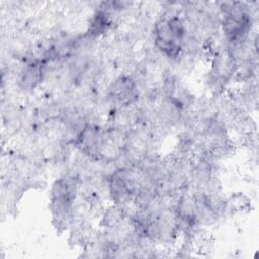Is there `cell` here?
<instances>
[{
  "label": "cell",
  "instance_id": "cell-4",
  "mask_svg": "<svg viewBox=\"0 0 259 259\" xmlns=\"http://www.w3.org/2000/svg\"><path fill=\"white\" fill-rule=\"evenodd\" d=\"M108 25V15L104 11H98L91 20L89 32L93 35L101 33Z\"/></svg>",
  "mask_w": 259,
  "mask_h": 259
},
{
  "label": "cell",
  "instance_id": "cell-5",
  "mask_svg": "<svg viewBox=\"0 0 259 259\" xmlns=\"http://www.w3.org/2000/svg\"><path fill=\"white\" fill-rule=\"evenodd\" d=\"M122 220V211L117 207H111L104 214V225L108 227L116 226Z\"/></svg>",
  "mask_w": 259,
  "mask_h": 259
},
{
  "label": "cell",
  "instance_id": "cell-2",
  "mask_svg": "<svg viewBox=\"0 0 259 259\" xmlns=\"http://www.w3.org/2000/svg\"><path fill=\"white\" fill-rule=\"evenodd\" d=\"M111 97L120 104H131L137 99V91L134 82L126 77H120L110 88Z\"/></svg>",
  "mask_w": 259,
  "mask_h": 259
},
{
  "label": "cell",
  "instance_id": "cell-3",
  "mask_svg": "<svg viewBox=\"0 0 259 259\" xmlns=\"http://www.w3.org/2000/svg\"><path fill=\"white\" fill-rule=\"evenodd\" d=\"M42 65L40 62L34 61L28 63L22 70L20 75V83L24 88L33 89L41 80Z\"/></svg>",
  "mask_w": 259,
  "mask_h": 259
},
{
  "label": "cell",
  "instance_id": "cell-1",
  "mask_svg": "<svg viewBox=\"0 0 259 259\" xmlns=\"http://www.w3.org/2000/svg\"><path fill=\"white\" fill-rule=\"evenodd\" d=\"M155 42L168 57H176L186 33L185 25L178 16L162 18L155 24Z\"/></svg>",
  "mask_w": 259,
  "mask_h": 259
}]
</instances>
